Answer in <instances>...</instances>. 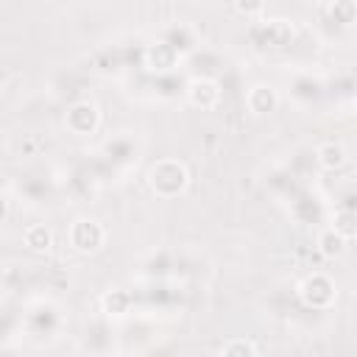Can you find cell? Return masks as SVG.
<instances>
[{"label":"cell","mask_w":357,"mask_h":357,"mask_svg":"<svg viewBox=\"0 0 357 357\" xmlns=\"http://www.w3.org/2000/svg\"><path fill=\"white\" fill-rule=\"evenodd\" d=\"M251 42L257 47H271V50H282L293 42V25L284 20H271V22H257L248 31Z\"/></svg>","instance_id":"obj_2"},{"label":"cell","mask_w":357,"mask_h":357,"mask_svg":"<svg viewBox=\"0 0 357 357\" xmlns=\"http://www.w3.org/2000/svg\"><path fill=\"white\" fill-rule=\"evenodd\" d=\"M315 159H318V165H321L324 170H340L349 156H346V148H343V145H337V142H324V145L315 151Z\"/></svg>","instance_id":"obj_12"},{"label":"cell","mask_w":357,"mask_h":357,"mask_svg":"<svg viewBox=\"0 0 357 357\" xmlns=\"http://www.w3.org/2000/svg\"><path fill=\"white\" fill-rule=\"evenodd\" d=\"M332 229H337L343 237H354V212H351V206H346V209H340L337 212V218H335V226Z\"/></svg>","instance_id":"obj_17"},{"label":"cell","mask_w":357,"mask_h":357,"mask_svg":"<svg viewBox=\"0 0 357 357\" xmlns=\"http://www.w3.org/2000/svg\"><path fill=\"white\" fill-rule=\"evenodd\" d=\"M162 42H165L167 47H173V50H176V56L195 53V47H198V36H195V31H192L190 25H184V22H178V25L167 28Z\"/></svg>","instance_id":"obj_7"},{"label":"cell","mask_w":357,"mask_h":357,"mask_svg":"<svg viewBox=\"0 0 357 357\" xmlns=\"http://www.w3.org/2000/svg\"><path fill=\"white\" fill-rule=\"evenodd\" d=\"M98 120H100V112H98V103L95 100H75L70 109H67V128L78 137L84 134H92L98 128Z\"/></svg>","instance_id":"obj_5"},{"label":"cell","mask_w":357,"mask_h":357,"mask_svg":"<svg viewBox=\"0 0 357 357\" xmlns=\"http://www.w3.org/2000/svg\"><path fill=\"white\" fill-rule=\"evenodd\" d=\"M298 296H301V301H304L307 307L324 310V307H329V304L335 301V282H332L326 273H310V276L301 282Z\"/></svg>","instance_id":"obj_3"},{"label":"cell","mask_w":357,"mask_h":357,"mask_svg":"<svg viewBox=\"0 0 357 357\" xmlns=\"http://www.w3.org/2000/svg\"><path fill=\"white\" fill-rule=\"evenodd\" d=\"M234 8L243 17H257L265 11V0H234Z\"/></svg>","instance_id":"obj_18"},{"label":"cell","mask_w":357,"mask_h":357,"mask_svg":"<svg viewBox=\"0 0 357 357\" xmlns=\"http://www.w3.org/2000/svg\"><path fill=\"white\" fill-rule=\"evenodd\" d=\"M148 184L159 198H176L187 190L190 173L178 159H162L148 170Z\"/></svg>","instance_id":"obj_1"},{"label":"cell","mask_w":357,"mask_h":357,"mask_svg":"<svg viewBox=\"0 0 357 357\" xmlns=\"http://www.w3.org/2000/svg\"><path fill=\"white\" fill-rule=\"evenodd\" d=\"M145 61H148L151 70H156V73H167V70H173V67L178 64V56H176V50L167 47L165 42H156V45H148V50H145Z\"/></svg>","instance_id":"obj_9"},{"label":"cell","mask_w":357,"mask_h":357,"mask_svg":"<svg viewBox=\"0 0 357 357\" xmlns=\"http://www.w3.org/2000/svg\"><path fill=\"white\" fill-rule=\"evenodd\" d=\"M184 92H187V100L198 109H215L218 100H220V89L212 78H192L184 86Z\"/></svg>","instance_id":"obj_6"},{"label":"cell","mask_w":357,"mask_h":357,"mask_svg":"<svg viewBox=\"0 0 357 357\" xmlns=\"http://www.w3.org/2000/svg\"><path fill=\"white\" fill-rule=\"evenodd\" d=\"M8 215V201H6V195H0V220Z\"/></svg>","instance_id":"obj_19"},{"label":"cell","mask_w":357,"mask_h":357,"mask_svg":"<svg viewBox=\"0 0 357 357\" xmlns=\"http://www.w3.org/2000/svg\"><path fill=\"white\" fill-rule=\"evenodd\" d=\"M103 240H106V231H103V226H100L98 220H92V218H81V220H75L73 229H70V243H73V248L81 251V254H95V251L103 245Z\"/></svg>","instance_id":"obj_4"},{"label":"cell","mask_w":357,"mask_h":357,"mask_svg":"<svg viewBox=\"0 0 357 357\" xmlns=\"http://www.w3.org/2000/svg\"><path fill=\"white\" fill-rule=\"evenodd\" d=\"M321 81L312 78V75H296L293 84H290V95L298 100V103H315L321 98Z\"/></svg>","instance_id":"obj_10"},{"label":"cell","mask_w":357,"mask_h":357,"mask_svg":"<svg viewBox=\"0 0 357 357\" xmlns=\"http://www.w3.org/2000/svg\"><path fill=\"white\" fill-rule=\"evenodd\" d=\"M25 245L31 251H47L53 245V234L47 226H28L25 229Z\"/></svg>","instance_id":"obj_13"},{"label":"cell","mask_w":357,"mask_h":357,"mask_svg":"<svg viewBox=\"0 0 357 357\" xmlns=\"http://www.w3.org/2000/svg\"><path fill=\"white\" fill-rule=\"evenodd\" d=\"M220 354H229V357H245V354H259V349H257V343H251V340H245V337H231V340H226L220 349H218Z\"/></svg>","instance_id":"obj_16"},{"label":"cell","mask_w":357,"mask_h":357,"mask_svg":"<svg viewBox=\"0 0 357 357\" xmlns=\"http://www.w3.org/2000/svg\"><path fill=\"white\" fill-rule=\"evenodd\" d=\"M131 307V296L126 290H112L103 296V312L109 315H126Z\"/></svg>","instance_id":"obj_14"},{"label":"cell","mask_w":357,"mask_h":357,"mask_svg":"<svg viewBox=\"0 0 357 357\" xmlns=\"http://www.w3.org/2000/svg\"><path fill=\"white\" fill-rule=\"evenodd\" d=\"M346 248H349V237H343V234H340L337 229H332V226L318 237V251H321V257H326V259L343 257Z\"/></svg>","instance_id":"obj_11"},{"label":"cell","mask_w":357,"mask_h":357,"mask_svg":"<svg viewBox=\"0 0 357 357\" xmlns=\"http://www.w3.org/2000/svg\"><path fill=\"white\" fill-rule=\"evenodd\" d=\"M245 106H248L254 114H271V112H276V106H279V95H276L273 86H268V84H257V86L248 89V95H245Z\"/></svg>","instance_id":"obj_8"},{"label":"cell","mask_w":357,"mask_h":357,"mask_svg":"<svg viewBox=\"0 0 357 357\" xmlns=\"http://www.w3.org/2000/svg\"><path fill=\"white\" fill-rule=\"evenodd\" d=\"M329 14H332V20H335L337 25L349 28V25L354 22V14H357L354 0H332V3H329Z\"/></svg>","instance_id":"obj_15"}]
</instances>
